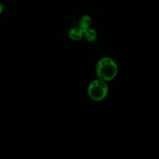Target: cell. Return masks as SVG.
Wrapping results in <instances>:
<instances>
[{"instance_id":"obj_2","label":"cell","mask_w":159,"mask_h":159,"mask_svg":"<svg viewBox=\"0 0 159 159\" xmlns=\"http://www.w3.org/2000/svg\"><path fill=\"white\" fill-rule=\"evenodd\" d=\"M88 93L92 99L101 101L106 97L108 93V87L104 81L96 80L89 84Z\"/></svg>"},{"instance_id":"obj_4","label":"cell","mask_w":159,"mask_h":159,"mask_svg":"<svg viewBox=\"0 0 159 159\" xmlns=\"http://www.w3.org/2000/svg\"><path fill=\"white\" fill-rule=\"evenodd\" d=\"M91 22V19L88 16H83L80 20V28L84 33L87 29L89 28Z\"/></svg>"},{"instance_id":"obj_5","label":"cell","mask_w":159,"mask_h":159,"mask_svg":"<svg viewBox=\"0 0 159 159\" xmlns=\"http://www.w3.org/2000/svg\"><path fill=\"white\" fill-rule=\"evenodd\" d=\"M83 34H84V37L85 39L89 42H93L94 40H96V37H97V34L96 32L94 30L89 28L88 29H87L84 33Z\"/></svg>"},{"instance_id":"obj_1","label":"cell","mask_w":159,"mask_h":159,"mask_svg":"<svg viewBox=\"0 0 159 159\" xmlns=\"http://www.w3.org/2000/svg\"><path fill=\"white\" fill-rule=\"evenodd\" d=\"M96 71L100 80L110 81L116 76L117 66L114 60L109 57H104L98 62Z\"/></svg>"},{"instance_id":"obj_3","label":"cell","mask_w":159,"mask_h":159,"mask_svg":"<svg viewBox=\"0 0 159 159\" xmlns=\"http://www.w3.org/2000/svg\"><path fill=\"white\" fill-rule=\"evenodd\" d=\"M83 32L80 27L73 28L70 30L68 32L69 37L73 40H78L82 38Z\"/></svg>"},{"instance_id":"obj_6","label":"cell","mask_w":159,"mask_h":159,"mask_svg":"<svg viewBox=\"0 0 159 159\" xmlns=\"http://www.w3.org/2000/svg\"><path fill=\"white\" fill-rule=\"evenodd\" d=\"M4 10V5L2 4V2H0V14H1L2 12Z\"/></svg>"}]
</instances>
